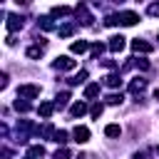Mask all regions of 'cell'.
Returning <instances> with one entry per match:
<instances>
[{"label":"cell","instance_id":"d6a6232c","mask_svg":"<svg viewBox=\"0 0 159 159\" xmlns=\"http://www.w3.org/2000/svg\"><path fill=\"white\" fill-rule=\"evenodd\" d=\"M102 65H104V67H109V70H112V67H114V60H102Z\"/></svg>","mask_w":159,"mask_h":159},{"label":"cell","instance_id":"74e56055","mask_svg":"<svg viewBox=\"0 0 159 159\" xmlns=\"http://www.w3.org/2000/svg\"><path fill=\"white\" fill-rule=\"evenodd\" d=\"M157 152H159V147H157Z\"/></svg>","mask_w":159,"mask_h":159},{"label":"cell","instance_id":"9a60e30c","mask_svg":"<svg viewBox=\"0 0 159 159\" xmlns=\"http://www.w3.org/2000/svg\"><path fill=\"white\" fill-rule=\"evenodd\" d=\"M70 114H72V117H82V114H87V104H84V102H75V104L70 107Z\"/></svg>","mask_w":159,"mask_h":159},{"label":"cell","instance_id":"8fae6325","mask_svg":"<svg viewBox=\"0 0 159 159\" xmlns=\"http://www.w3.org/2000/svg\"><path fill=\"white\" fill-rule=\"evenodd\" d=\"M70 50H72L75 55H82V52H87V50H89V45H87V40H75V42L70 45Z\"/></svg>","mask_w":159,"mask_h":159},{"label":"cell","instance_id":"cb8c5ba5","mask_svg":"<svg viewBox=\"0 0 159 159\" xmlns=\"http://www.w3.org/2000/svg\"><path fill=\"white\" fill-rule=\"evenodd\" d=\"M15 109H17V112H30V102L22 99V97H17V99H15Z\"/></svg>","mask_w":159,"mask_h":159},{"label":"cell","instance_id":"ba28073f","mask_svg":"<svg viewBox=\"0 0 159 159\" xmlns=\"http://www.w3.org/2000/svg\"><path fill=\"white\" fill-rule=\"evenodd\" d=\"M55 109H57V107H55V102H42V104L37 107V114H40L42 119H50Z\"/></svg>","mask_w":159,"mask_h":159},{"label":"cell","instance_id":"ffe728a7","mask_svg":"<svg viewBox=\"0 0 159 159\" xmlns=\"http://www.w3.org/2000/svg\"><path fill=\"white\" fill-rule=\"evenodd\" d=\"M37 132H40V134H42L45 139H55V132H57V129H55V127H52V124L47 122V124H45L42 129H37Z\"/></svg>","mask_w":159,"mask_h":159},{"label":"cell","instance_id":"277c9868","mask_svg":"<svg viewBox=\"0 0 159 159\" xmlns=\"http://www.w3.org/2000/svg\"><path fill=\"white\" fill-rule=\"evenodd\" d=\"M22 25H25V17L22 15H7V20H5V27H7V32H17V30H22Z\"/></svg>","mask_w":159,"mask_h":159},{"label":"cell","instance_id":"4fadbf2b","mask_svg":"<svg viewBox=\"0 0 159 159\" xmlns=\"http://www.w3.org/2000/svg\"><path fill=\"white\" fill-rule=\"evenodd\" d=\"M47 152H45V147L42 144H32L30 149H27V157H32V159H42Z\"/></svg>","mask_w":159,"mask_h":159},{"label":"cell","instance_id":"8d00e7d4","mask_svg":"<svg viewBox=\"0 0 159 159\" xmlns=\"http://www.w3.org/2000/svg\"><path fill=\"white\" fill-rule=\"evenodd\" d=\"M25 159H32V157H25Z\"/></svg>","mask_w":159,"mask_h":159},{"label":"cell","instance_id":"9c48e42d","mask_svg":"<svg viewBox=\"0 0 159 159\" xmlns=\"http://www.w3.org/2000/svg\"><path fill=\"white\" fill-rule=\"evenodd\" d=\"M144 89H147V80H142V77H134V80L129 82V92L139 94V92H144Z\"/></svg>","mask_w":159,"mask_h":159},{"label":"cell","instance_id":"6da1fadb","mask_svg":"<svg viewBox=\"0 0 159 159\" xmlns=\"http://www.w3.org/2000/svg\"><path fill=\"white\" fill-rule=\"evenodd\" d=\"M52 67L60 70V72H67V70H75V67H77V60H72L70 55H60V57L52 62Z\"/></svg>","mask_w":159,"mask_h":159},{"label":"cell","instance_id":"f1b7e54d","mask_svg":"<svg viewBox=\"0 0 159 159\" xmlns=\"http://www.w3.org/2000/svg\"><path fill=\"white\" fill-rule=\"evenodd\" d=\"M89 50H92V57H99V55L104 52V45H102V42H94Z\"/></svg>","mask_w":159,"mask_h":159},{"label":"cell","instance_id":"1f68e13d","mask_svg":"<svg viewBox=\"0 0 159 159\" xmlns=\"http://www.w3.org/2000/svg\"><path fill=\"white\" fill-rule=\"evenodd\" d=\"M5 87H7V75L2 72V75H0V89H5Z\"/></svg>","mask_w":159,"mask_h":159},{"label":"cell","instance_id":"d6986e66","mask_svg":"<svg viewBox=\"0 0 159 159\" xmlns=\"http://www.w3.org/2000/svg\"><path fill=\"white\" fill-rule=\"evenodd\" d=\"M37 25H40L42 30H52V27H55V22H52V15H42V17L37 20Z\"/></svg>","mask_w":159,"mask_h":159},{"label":"cell","instance_id":"e0dca14e","mask_svg":"<svg viewBox=\"0 0 159 159\" xmlns=\"http://www.w3.org/2000/svg\"><path fill=\"white\" fill-rule=\"evenodd\" d=\"M104 84H107V87H119V84H122V77H119V72H112V75H107V77H104Z\"/></svg>","mask_w":159,"mask_h":159},{"label":"cell","instance_id":"f546056e","mask_svg":"<svg viewBox=\"0 0 159 159\" xmlns=\"http://www.w3.org/2000/svg\"><path fill=\"white\" fill-rule=\"evenodd\" d=\"M147 12H149L152 17H159V2H152V5L147 7Z\"/></svg>","mask_w":159,"mask_h":159},{"label":"cell","instance_id":"836d02e7","mask_svg":"<svg viewBox=\"0 0 159 159\" xmlns=\"http://www.w3.org/2000/svg\"><path fill=\"white\" fill-rule=\"evenodd\" d=\"M75 159H94V157H92V154H87V152H84V154H80V157H75Z\"/></svg>","mask_w":159,"mask_h":159},{"label":"cell","instance_id":"5bb4252c","mask_svg":"<svg viewBox=\"0 0 159 159\" xmlns=\"http://www.w3.org/2000/svg\"><path fill=\"white\" fill-rule=\"evenodd\" d=\"M97 94H99V82H92L84 87V99H94Z\"/></svg>","mask_w":159,"mask_h":159},{"label":"cell","instance_id":"8992f818","mask_svg":"<svg viewBox=\"0 0 159 159\" xmlns=\"http://www.w3.org/2000/svg\"><path fill=\"white\" fill-rule=\"evenodd\" d=\"M132 50H134V52H142V55H149V52L154 50V45L147 42V40H139V37H137V40H132Z\"/></svg>","mask_w":159,"mask_h":159},{"label":"cell","instance_id":"7a4b0ae2","mask_svg":"<svg viewBox=\"0 0 159 159\" xmlns=\"http://www.w3.org/2000/svg\"><path fill=\"white\" fill-rule=\"evenodd\" d=\"M137 22H139V15H137V12H132V10H124V12H119V15H117V25L132 27V25H137Z\"/></svg>","mask_w":159,"mask_h":159},{"label":"cell","instance_id":"ac0fdd59","mask_svg":"<svg viewBox=\"0 0 159 159\" xmlns=\"http://www.w3.org/2000/svg\"><path fill=\"white\" fill-rule=\"evenodd\" d=\"M104 102H107V104H112V107H117V104H122V102H124V94H122V92H119V94H117V92H112V94H107V97H104Z\"/></svg>","mask_w":159,"mask_h":159},{"label":"cell","instance_id":"44dd1931","mask_svg":"<svg viewBox=\"0 0 159 159\" xmlns=\"http://www.w3.org/2000/svg\"><path fill=\"white\" fill-rule=\"evenodd\" d=\"M104 134H107V137H119V134H122V127H119V124H107V127H104Z\"/></svg>","mask_w":159,"mask_h":159},{"label":"cell","instance_id":"5b68a950","mask_svg":"<svg viewBox=\"0 0 159 159\" xmlns=\"http://www.w3.org/2000/svg\"><path fill=\"white\" fill-rule=\"evenodd\" d=\"M72 139H75L77 144H84V142L89 139V129H87L84 124H77V127L72 129Z\"/></svg>","mask_w":159,"mask_h":159},{"label":"cell","instance_id":"603a6c76","mask_svg":"<svg viewBox=\"0 0 159 159\" xmlns=\"http://www.w3.org/2000/svg\"><path fill=\"white\" fill-rule=\"evenodd\" d=\"M70 102V92H60L57 97H55V107H65Z\"/></svg>","mask_w":159,"mask_h":159},{"label":"cell","instance_id":"2e32d148","mask_svg":"<svg viewBox=\"0 0 159 159\" xmlns=\"http://www.w3.org/2000/svg\"><path fill=\"white\" fill-rule=\"evenodd\" d=\"M70 12H72V7H67V5H55L50 15H52V17H65V15H70Z\"/></svg>","mask_w":159,"mask_h":159},{"label":"cell","instance_id":"d4e9b609","mask_svg":"<svg viewBox=\"0 0 159 159\" xmlns=\"http://www.w3.org/2000/svg\"><path fill=\"white\" fill-rule=\"evenodd\" d=\"M52 159H72V152L67 149V147H60L57 152H55V157Z\"/></svg>","mask_w":159,"mask_h":159},{"label":"cell","instance_id":"7402d4cb","mask_svg":"<svg viewBox=\"0 0 159 159\" xmlns=\"http://www.w3.org/2000/svg\"><path fill=\"white\" fill-rule=\"evenodd\" d=\"M84 80H87V70H80L75 77H70V84H82Z\"/></svg>","mask_w":159,"mask_h":159},{"label":"cell","instance_id":"d590c367","mask_svg":"<svg viewBox=\"0 0 159 159\" xmlns=\"http://www.w3.org/2000/svg\"><path fill=\"white\" fill-rule=\"evenodd\" d=\"M154 97H157V99H159V89H157V92H154Z\"/></svg>","mask_w":159,"mask_h":159},{"label":"cell","instance_id":"83f0119b","mask_svg":"<svg viewBox=\"0 0 159 159\" xmlns=\"http://www.w3.org/2000/svg\"><path fill=\"white\" fill-rule=\"evenodd\" d=\"M67 137H70V134H67L65 129H57V132H55V139H52V142H57V144H65V142H67Z\"/></svg>","mask_w":159,"mask_h":159},{"label":"cell","instance_id":"7c38bea8","mask_svg":"<svg viewBox=\"0 0 159 159\" xmlns=\"http://www.w3.org/2000/svg\"><path fill=\"white\" fill-rule=\"evenodd\" d=\"M42 52H45V47H42V45H32V47H27V50H25V55H27L30 60H40V57H42Z\"/></svg>","mask_w":159,"mask_h":159},{"label":"cell","instance_id":"3957f363","mask_svg":"<svg viewBox=\"0 0 159 159\" xmlns=\"http://www.w3.org/2000/svg\"><path fill=\"white\" fill-rule=\"evenodd\" d=\"M17 97H22V99H35V97H40V87H37V84H20V87H17Z\"/></svg>","mask_w":159,"mask_h":159},{"label":"cell","instance_id":"484cf974","mask_svg":"<svg viewBox=\"0 0 159 159\" xmlns=\"http://www.w3.org/2000/svg\"><path fill=\"white\" fill-rule=\"evenodd\" d=\"M57 32H60V37H70V35L75 32V25H70V22H67V25H62V27H57Z\"/></svg>","mask_w":159,"mask_h":159},{"label":"cell","instance_id":"52a82bcc","mask_svg":"<svg viewBox=\"0 0 159 159\" xmlns=\"http://www.w3.org/2000/svg\"><path fill=\"white\" fill-rule=\"evenodd\" d=\"M124 45H127V42H124V37H122V35H112V37H109V42H107V47H109L112 52H122V50H124Z\"/></svg>","mask_w":159,"mask_h":159},{"label":"cell","instance_id":"4dcf8cb0","mask_svg":"<svg viewBox=\"0 0 159 159\" xmlns=\"http://www.w3.org/2000/svg\"><path fill=\"white\" fill-rule=\"evenodd\" d=\"M134 67H139V70H149V62H147V60H134Z\"/></svg>","mask_w":159,"mask_h":159},{"label":"cell","instance_id":"4316f807","mask_svg":"<svg viewBox=\"0 0 159 159\" xmlns=\"http://www.w3.org/2000/svg\"><path fill=\"white\" fill-rule=\"evenodd\" d=\"M102 112H104V104H99V102H97V104H92V107H89V114H92V117H94V119H99V117H102Z\"/></svg>","mask_w":159,"mask_h":159},{"label":"cell","instance_id":"e575fe53","mask_svg":"<svg viewBox=\"0 0 159 159\" xmlns=\"http://www.w3.org/2000/svg\"><path fill=\"white\" fill-rule=\"evenodd\" d=\"M134 159H147V154H144V152H137V154H134Z\"/></svg>","mask_w":159,"mask_h":159},{"label":"cell","instance_id":"30bf717a","mask_svg":"<svg viewBox=\"0 0 159 159\" xmlns=\"http://www.w3.org/2000/svg\"><path fill=\"white\" fill-rule=\"evenodd\" d=\"M75 12H77V17H82V20H80L82 25H92V15L87 12V7H84V5H77V7H75Z\"/></svg>","mask_w":159,"mask_h":159}]
</instances>
